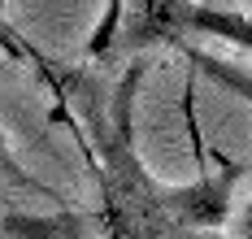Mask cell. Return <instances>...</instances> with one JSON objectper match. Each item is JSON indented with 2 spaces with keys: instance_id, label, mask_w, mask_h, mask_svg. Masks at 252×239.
Returning <instances> with one entry per match:
<instances>
[{
  "instance_id": "obj_1",
  "label": "cell",
  "mask_w": 252,
  "mask_h": 239,
  "mask_svg": "<svg viewBox=\"0 0 252 239\" xmlns=\"http://www.w3.org/2000/svg\"><path fill=\"white\" fill-rule=\"evenodd\" d=\"M144 79V61H130L122 83L113 87V100L104 113H87V126L96 148L83 139L74 126L87 170L100 183V205L96 209H57L48 217L39 213H9L4 231L13 239H222V235H200V231H183L170 222V213L161 209V183L152 179V170L139 157L135 144V96Z\"/></svg>"
},
{
  "instance_id": "obj_2",
  "label": "cell",
  "mask_w": 252,
  "mask_h": 239,
  "mask_svg": "<svg viewBox=\"0 0 252 239\" xmlns=\"http://www.w3.org/2000/svg\"><path fill=\"white\" fill-rule=\"evenodd\" d=\"M196 0H109L100 27L87 35V57H139L148 48H191Z\"/></svg>"
},
{
  "instance_id": "obj_3",
  "label": "cell",
  "mask_w": 252,
  "mask_h": 239,
  "mask_svg": "<svg viewBox=\"0 0 252 239\" xmlns=\"http://www.w3.org/2000/svg\"><path fill=\"white\" fill-rule=\"evenodd\" d=\"M239 179H244V165L222 161L213 174L200 170L196 183H161V209L183 231L222 235V226L230 222V196H235Z\"/></svg>"
},
{
  "instance_id": "obj_4",
  "label": "cell",
  "mask_w": 252,
  "mask_h": 239,
  "mask_svg": "<svg viewBox=\"0 0 252 239\" xmlns=\"http://www.w3.org/2000/svg\"><path fill=\"white\" fill-rule=\"evenodd\" d=\"M196 35L204 39H222V44H235L252 53V13L244 9H222V4H204L196 9Z\"/></svg>"
},
{
  "instance_id": "obj_5",
  "label": "cell",
  "mask_w": 252,
  "mask_h": 239,
  "mask_svg": "<svg viewBox=\"0 0 252 239\" xmlns=\"http://www.w3.org/2000/svg\"><path fill=\"white\" fill-rule=\"evenodd\" d=\"M0 183H4V187H22V191H31V196H39V200H52L57 209H65L61 191H57V187H48L39 174H31V170L22 165V157L9 148V135H4V126H0Z\"/></svg>"
},
{
  "instance_id": "obj_6",
  "label": "cell",
  "mask_w": 252,
  "mask_h": 239,
  "mask_svg": "<svg viewBox=\"0 0 252 239\" xmlns=\"http://www.w3.org/2000/svg\"><path fill=\"white\" fill-rule=\"evenodd\" d=\"M226 239H252V200L230 217V235Z\"/></svg>"
},
{
  "instance_id": "obj_7",
  "label": "cell",
  "mask_w": 252,
  "mask_h": 239,
  "mask_svg": "<svg viewBox=\"0 0 252 239\" xmlns=\"http://www.w3.org/2000/svg\"><path fill=\"white\" fill-rule=\"evenodd\" d=\"M0 70H4V57H0Z\"/></svg>"
},
{
  "instance_id": "obj_8",
  "label": "cell",
  "mask_w": 252,
  "mask_h": 239,
  "mask_svg": "<svg viewBox=\"0 0 252 239\" xmlns=\"http://www.w3.org/2000/svg\"><path fill=\"white\" fill-rule=\"evenodd\" d=\"M204 4H218V0H204Z\"/></svg>"
}]
</instances>
